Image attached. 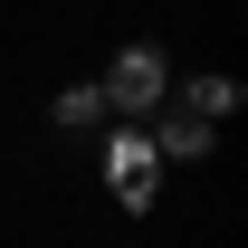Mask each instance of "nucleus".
Returning <instances> with one entry per match:
<instances>
[{"mask_svg":"<svg viewBox=\"0 0 248 248\" xmlns=\"http://www.w3.org/2000/svg\"><path fill=\"white\" fill-rule=\"evenodd\" d=\"M143 134H153V153H162V162H201V153L219 143V124H210V115H191V105H172V95L143 115Z\"/></svg>","mask_w":248,"mask_h":248,"instance_id":"nucleus-3","label":"nucleus"},{"mask_svg":"<svg viewBox=\"0 0 248 248\" xmlns=\"http://www.w3.org/2000/svg\"><path fill=\"white\" fill-rule=\"evenodd\" d=\"M48 115H58L67 134H86V124H105V115H115V105H105V86H67L58 105H48Z\"/></svg>","mask_w":248,"mask_h":248,"instance_id":"nucleus-5","label":"nucleus"},{"mask_svg":"<svg viewBox=\"0 0 248 248\" xmlns=\"http://www.w3.org/2000/svg\"><path fill=\"white\" fill-rule=\"evenodd\" d=\"M105 191H115L124 210H153V191H162V153H153V134H143V124L105 134Z\"/></svg>","mask_w":248,"mask_h":248,"instance_id":"nucleus-2","label":"nucleus"},{"mask_svg":"<svg viewBox=\"0 0 248 248\" xmlns=\"http://www.w3.org/2000/svg\"><path fill=\"white\" fill-rule=\"evenodd\" d=\"M95 86H105V105H115V115H134V124H143V115L162 105V95H172V58H162L153 38H143V48H124V58L105 67Z\"/></svg>","mask_w":248,"mask_h":248,"instance_id":"nucleus-1","label":"nucleus"},{"mask_svg":"<svg viewBox=\"0 0 248 248\" xmlns=\"http://www.w3.org/2000/svg\"><path fill=\"white\" fill-rule=\"evenodd\" d=\"M172 105H191V115H239V105H248V86H239V77H191V86H172Z\"/></svg>","mask_w":248,"mask_h":248,"instance_id":"nucleus-4","label":"nucleus"}]
</instances>
